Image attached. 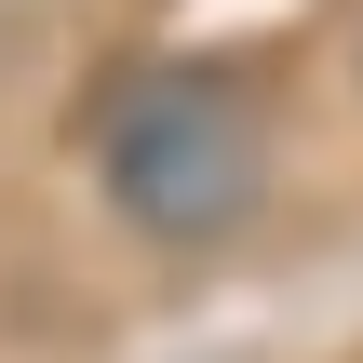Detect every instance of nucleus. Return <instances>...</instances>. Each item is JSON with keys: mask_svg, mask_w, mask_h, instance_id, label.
I'll return each instance as SVG.
<instances>
[{"mask_svg": "<svg viewBox=\"0 0 363 363\" xmlns=\"http://www.w3.org/2000/svg\"><path fill=\"white\" fill-rule=\"evenodd\" d=\"M94 202L148 256H216L269 216V108L229 67H135L94 108Z\"/></svg>", "mask_w": 363, "mask_h": 363, "instance_id": "1", "label": "nucleus"}]
</instances>
